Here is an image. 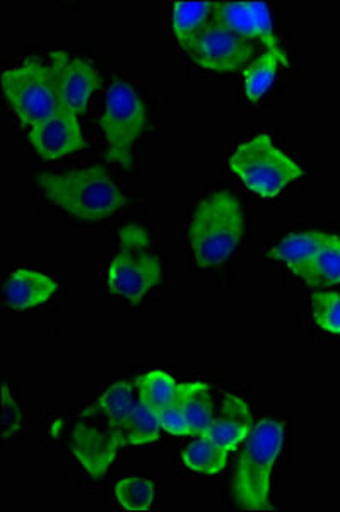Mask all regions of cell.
Wrapping results in <instances>:
<instances>
[{
  "instance_id": "1",
  "label": "cell",
  "mask_w": 340,
  "mask_h": 512,
  "mask_svg": "<svg viewBox=\"0 0 340 512\" xmlns=\"http://www.w3.org/2000/svg\"><path fill=\"white\" fill-rule=\"evenodd\" d=\"M38 181L50 202L83 221L112 217L127 204L124 193L110 180L103 166L40 173Z\"/></svg>"
},
{
  "instance_id": "2",
  "label": "cell",
  "mask_w": 340,
  "mask_h": 512,
  "mask_svg": "<svg viewBox=\"0 0 340 512\" xmlns=\"http://www.w3.org/2000/svg\"><path fill=\"white\" fill-rule=\"evenodd\" d=\"M286 427L281 420L262 419L253 425L241 451L233 480V497L241 509L267 511L272 472L281 456Z\"/></svg>"
},
{
  "instance_id": "3",
  "label": "cell",
  "mask_w": 340,
  "mask_h": 512,
  "mask_svg": "<svg viewBox=\"0 0 340 512\" xmlns=\"http://www.w3.org/2000/svg\"><path fill=\"white\" fill-rule=\"evenodd\" d=\"M245 233V216L240 200L229 192L204 198L190 222V245L200 268L226 262L240 246Z\"/></svg>"
},
{
  "instance_id": "4",
  "label": "cell",
  "mask_w": 340,
  "mask_h": 512,
  "mask_svg": "<svg viewBox=\"0 0 340 512\" xmlns=\"http://www.w3.org/2000/svg\"><path fill=\"white\" fill-rule=\"evenodd\" d=\"M118 251L108 267V287L115 296L130 304L141 303L147 292L163 280V267L151 250V236L135 224L125 226L118 234Z\"/></svg>"
},
{
  "instance_id": "5",
  "label": "cell",
  "mask_w": 340,
  "mask_h": 512,
  "mask_svg": "<svg viewBox=\"0 0 340 512\" xmlns=\"http://www.w3.org/2000/svg\"><path fill=\"white\" fill-rule=\"evenodd\" d=\"M229 169L258 197L274 198L303 176V169L267 134L243 142L229 158Z\"/></svg>"
},
{
  "instance_id": "6",
  "label": "cell",
  "mask_w": 340,
  "mask_h": 512,
  "mask_svg": "<svg viewBox=\"0 0 340 512\" xmlns=\"http://www.w3.org/2000/svg\"><path fill=\"white\" fill-rule=\"evenodd\" d=\"M2 89L24 128L36 127L62 108L52 67L30 59L2 74Z\"/></svg>"
},
{
  "instance_id": "7",
  "label": "cell",
  "mask_w": 340,
  "mask_h": 512,
  "mask_svg": "<svg viewBox=\"0 0 340 512\" xmlns=\"http://www.w3.org/2000/svg\"><path fill=\"white\" fill-rule=\"evenodd\" d=\"M101 132L108 142L106 161L132 169V151L146 128V106L129 82L115 79L105 96L100 118Z\"/></svg>"
},
{
  "instance_id": "8",
  "label": "cell",
  "mask_w": 340,
  "mask_h": 512,
  "mask_svg": "<svg viewBox=\"0 0 340 512\" xmlns=\"http://www.w3.org/2000/svg\"><path fill=\"white\" fill-rule=\"evenodd\" d=\"M124 424L98 408L84 410L72 434V453L91 478H101L124 446Z\"/></svg>"
},
{
  "instance_id": "9",
  "label": "cell",
  "mask_w": 340,
  "mask_h": 512,
  "mask_svg": "<svg viewBox=\"0 0 340 512\" xmlns=\"http://www.w3.org/2000/svg\"><path fill=\"white\" fill-rule=\"evenodd\" d=\"M182 50L202 69L235 72L252 59L253 41L245 40L211 21Z\"/></svg>"
},
{
  "instance_id": "10",
  "label": "cell",
  "mask_w": 340,
  "mask_h": 512,
  "mask_svg": "<svg viewBox=\"0 0 340 512\" xmlns=\"http://www.w3.org/2000/svg\"><path fill=\"white\" fill-rule=\"evenodd\" d=\"M211 21L245 40L260 41L267 50L286 53L274 33L265 2H217Z\"/></svg>"
},
{
  "instance_id": "11",
  "label": "cell",
  "mask_w": 340,
  "mask_h": 512,
  "mask_svg": "<svg viewBox=\"0 0 340 512\" xmlns=\"http://www.w3.org/2000/svg\"><path fill=\"white\" fill-rule=\"evenodd\" d=\"M50 67L59 91L60 105L76 113L77 117L83 115L94 91L100 88V74L86 60L71 57L60 50L50 55Z\"/></svg>"
},
{
  "instance_id": "12",
  "label": "cell",
  "mask_w": 340,
  "mask_h": 512,
  "mask_svg": "<svg viewBox=\"0 0 340 512\" xmlns=\"http://www.w3.org/2000/svg\"><path fill=\"white\" fill-rule=\"evenodd\" d=\"M28 139L40 158L53 161L64 158L86 147L81 123L76 113L67 108H59L45 122L28 130Z\"/></svg>"
},
{
  "instance_id": "13",
  "label": "cell",
  "mask_w": 340,
  "mask_h": 512,
  "mask_svg": "<svg viewBox=\"0 0 340 512\" xmlns=\"http://www.w3.org/2000/svg\"><path fill=\"white\" fill-rule=\"evenodd\" d=\"M252 431V414L245 400L235 395L224 396L217 415H214L209 429L202 436H207L214 443L228 449L229 453L238 449L247 441Z\"/></svg>"
},
{
  "instance_id": "14",
  "label": "cell",
  "mask_w": 340,
  "mask_h": 512,
  "mask_svg": "<svg viewBox=\"0 0 340 512\" xmlns=\"http://www.w3.org/2000/svg\"><path fill=\"white\" fill-rule=\"evenodd\" d=\"M57 289L59 284L52 277L33 268H18L6 280L4 301L11 309L26 311L48 303Z\"/></svg>"
},
{
  "instance_id": "15",
  "label": "cell",
  "mask_w": 340,
  "mask_h": 512,
  "mask_svg": "<svg viewBox=\"0 0 340 512\" xmlns=\"http://www.w3.org/2000/svg\"><path fill=\"white\" fill-rule=\"evenodd\" d=\"M329 238L330 233H325V231H303V233L288 234L267 253V256L284 263L296 277L303 279L313 258L317 256L318 250Z\"/></svg>"
},
{
  "instance_id": "16",
  "label": "cell",
  "mask_w": 340,
  "mask_h": 512,
  "mask_svg": "<svg viewBox=\"0 0 340 512\" xmlns=\"http://www.w3.org/2000/svg\"><path fill=\"white\" fill-rule=\"evenodd\" d=\"M176 402L190 427V436L199 437L209 429L214 419L211 388L206 383H178Z\"/></svg>"
},
{
  "instance_id": "17",
  "label": "cell",
  "mask_w": 340,
  "mask_h": 512,
  "mask_svg": "<svg viewBox=\"0 0 340 512\" xmlns=\"http://www.w3.org/2000/svg\"><path fill=\"white\" fill-rule=\"evenodd\" d=\"M301 280L317 291L340 286V236L330 234Z\"/></svg>"
},
{
  "instance_id": "18",
  "label": "cell",
  "mask_w": 340,
  "mask_h": 512,
  "mask_svg": "<svg viewBox=\"0 0 340 512\" xmlns=\"http://www.w3.org/2000/svg\"><path fill=\"white\" fill-rule=\"evenodd\" d=\"M281 65H289L288 53H277L272 50L258 55L243 72V88L248 101H258L269 91L270 86L276 81L277 72Z\"/></svg>"
},
{
  "instance_id": "19",
  "label": "cell",
  "mask_w": 340,
  "mask_h": 512,
  "mask_svg": "<svg viewBox=\"0 0 340 512\" xmlns=\"http://www.w3.org/2000/svg\"><path fill=\"white\" fill-rule=\"evenodd\" d=\"M214 2H175L171 7V28L180 47L194 40L211 23Z\"/></svg>"
},
{
  "instance_id": "20",
  "label": "cell",
  "mask_w": 340,
  "mask_h": 512,
  "mask_svg": "<svg viewBox=\"0 0 340 512\" xmlns=\"http://www.w3.org/2000/svg\"><path fill=\"white\" fill-rule=\"evenodd\" d=\"M134 383L139 400L156 415L176 402L178 383L165 371H149L135 379Z\"/></svg>"
},
{
  "instance_id": "21",
  "label": "cell",
  "mask_w": 340,
  "mask_h": 512,
  "mask_svg": "<svg viewBox=\"0 0 340 512\" xmlns=\"http://www.w3.org/2000/svg\"><path fill=\"white\" fill-rule=\"evenodd\" d=\"M228 449L214 443L207 436H199L197 441L188 444L187 449L182 453V461L185 468L190 472L200 475H216L223 472L226 461H228Z\"/></svg>"
},
{
  "instance_id": "22",
  "label": "cell",
  "mask_w": 340,
  "mask_h": 512,
  "mask_svg": "<svg viewBox=\"0 0 340 512\" xmlns=\"http://www.w3.org/2000/svg\"><path fill=\"white\" fill-rule=\"evenodd\" d=\"M158 415L137 398L132 412L124 424V446H144L151 444L161 434Z\"/></svg>"
},
{
  "instance_id": "23",
  "label": "cell",
  "mask_w": 340,
  "mask_h": 512,
  "mask_svg": "<svg viewBox=\"0 0 340 512\" xmlns=\"http://www.w3.org/2000/svg\"><path fill=\"white\" fill-rule=\"evenodd\" d=\"M115 501L124 511L146 512L153 507L154 483L146 478L130 477L120 480L113 489Z\"/></svg>"
},
{
  "instance_id": "24",
  "label": "cell",
  "mask_w": 340,
  "mask_h": 512,
  "mask_svg": "<svg viewBox=\"0 0 340 512\" xmlns=\"http://www.w3.org/2000/svg\"><path fill=\"white\" fill-rule=\"evenodd\" d=\"M311 313L320 330L330 335H340V292L329 289L313 292Z\"/></svg>"
},
{
  "instance_id": "25",
  "label": "cell",
  "mask_w": 340,
  "mask_h": 512,
  "mask_svg": "<svg viewBox=\"0 0 340 512\" xmlns=\"http://www.w3.org/2000/svg\"><path fill=\"white\" fill-rule=\"evenodd\" d=\"M0 415H2V437L4 439L14 436L23 427V412H21L18 403L9 393L7 384L2 386V408H0Z\"/></svg>"
},
{
  "instance_id": "26",
  "label": "cell",
  "mask_w": 340,
  "mask_h": 512,
  "mask_svg": "<svg viewBox=\"0 0 340 512\" xmlns=\"http://www.w3.org/2000/svg\"><path fill=\"white\" fill-rule=\"evenodd\" d=\"M158 420L161 429L171 434V436H190V427H188L187 419H185L178 402L173 403L171 407L158 414Z\"/></svg>"
}]
</instances>
